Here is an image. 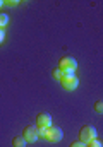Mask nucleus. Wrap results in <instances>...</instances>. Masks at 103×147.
<instances>
[{
  "mask_svg": "<svg viewBox=\"0 0 103 147\" xmlns=\"http://www.w3.org/2000/svg\"><path fill=\"white\" fill-rule=\"evenodd\" d=\"M38 135L48 142H59L64 139V132L60 127H46V128H38Z\"/></svg>",
  "mask_w": 103,
  "mask_h": 147,
  "instance_id": "obj_1",
  "label": "nucleus"
},
{
  "mask_svg": "<svg viewBox=\"0 0 103 147\" xmlns=\"http://www.w3.org/2000/svg\"><path fill=\"white\" fill-rule=\"evenodd\" d=\"M79 142H83V144H88V142H91L93 139H98V132H96V128L93 127V125H86V127H83L81 128V132H79Z\"/></svg>",
  "mask_w": 103,
  "mask_h": 147,
  "instance_id": "obj_2",
  "label": "nucleus"
},
{
  "mask_svg": "<svg viewBox=\"0 0 103 147\" xmlns=\"http://www.w3.org/2000/svg\"><path fill=\"white\" fill-rule=\"evenodd\" d=\"M59 69L64 72V75L74 74L76 69H77V62H76V58H72V57H64V58L59 62Z\"/></svg>",
  "mask_w": 103,
  "mask_h": 147,
  "instance_id": "obj_3",
  "label": "nucleus"
},
{
  "mask_svg": "<svg viewBox=\"0 0 103 147\" xmlns=\"http://www.w3.org/2000/svg\"><path fill=\"white\" fill-rule=\"evenodd\" d=\"M60 82H62V86H64L67 91H74V89H77V86H79V79H77L76 74L64 75V77L60 79Z\"/></svg>",
  "mask_w": 103,
  "mask_h": 147,
  "instance_id": "obj_4",
  "label": "nucleus"
},
{
  "mask_svg": "<svg viewBox=\"0 0 103 147\" xmlns=\"http://www.w3.org/2000/svg\"><path fill=\"white\" fill-rule=\"evenodd\" d=\"M23 139L26 140V142H36L38 139H40V135H38V127H34V125H28L26 128H24V132H23Z\"/></svg>",
  "mask_w": 103,
  "mask_h": 147,
  "instance_id": "obj_5",
  "label": "nucleus"
},
{
  "mask_svg": "<svg viewBox=\"0 0 103 147\" xmlns=\"http://www.w3.org/2000/svg\"><path fill=\"white\" fill-rule=\"evenodd\" d=\"M36 127H38V128L52 127V116H50L48 113H40L38 118H36Z\"/></svg>",
  "mask_w": 103,
  "mask_h": 147,
  "instance_id": "obj_6",
  "label": "nucleus"
},
{
  "mask_svg": "<svg viewBox=\"0 0 103 147\" xmlns=\"http://www.w3.org/2000/svg\"><path fill=\"white\" fill-rule=\"evenodd\" d=\"M26 140L23 139V137H14V140H12V146L14 147H26Z\"/></svg>",
  "mask_w": 103,
  "mask_h": 147,
  "instance_id": "obj_7",
  "label": "nucleus"
},
{
  "mask_svg": "<svg viewBox=\"0 0 103 147\" xmlns=\"http://www.w3.org/2000/svg\"><path fill=\"white\" fill-rule=\"evenodd\" d=\"M7 24H9V16L3 14V12H0V29H3Z\"/></svg>",
  "mask_w": 103,
  "mask_h": 147,
  "instance_id": "obj_8",
  "label": "nucleus"
},
{
  "mask_svg": "<svg viewBox=\"0 0 103 147\" xmlns=\"http://www.w3.org/2000/svg\"><path fill=\"white\" fill-rule=\"evenodd\" d=\"M86 147H103V144H102V140H98V139H93L91 142H88V144H86Z\"/></svg>",
  "mask_w": 103,
  "mask_h": 147,
  "instance_id": "obj_9",
  "label": "nucleus"
},
{
  "mask_svg": "<svg viewBox=\"0 0 103 147\" xmlns=\"http://www.w3.org/2000/svg\"><path fill=\"white\" fill-rule=\"evenodd\" d=\"M52 74H53V79H55V80H60V79L64 77V72H62L59 67H57V69H55V70H53Z\"/></svg>",
  "mask_w": 103,
  "mask_h": 147,
  "instance_id": "obj_10",
  "label": "nucleus"
},
{
  "mask_svg": "<svg viewBox=\"0 0 103 147\" xmlns=\"http://www.w3.org/2000/svg\"><path fill=\"white\" fill-rule=\"evenodd\" d=\"M3 5H10V7H16V5H19V2H17V0H7V2H3Z\"/></svg>",
  "mask_w": 103,
  "mask_h": 147,
  "instance_id": "obj_11",
  "label": "nucleus"
},
{
  "mask_svg": "<svg viewBox=\"0 0 103 147\" xmlns=\"http://www.w3.org/2000/svg\"><path fill=\"white\" fill-rule=\"evenodd\" d=\"M95 110L98 111V113H102V111H103V103H102V101H98V103L95 105Z\"/></svg>",
  "mask_w": 103,
  "mask_h": 147,
  "instance_id": "obj_12",
  "label": "nucleus"
},
{
  "mask_svg": "<svg viewBox=\"0 0 103 147\" xmlns=\"http://www.w3.org/2000/svg\"><path fill=\"white\" fill-rule=\"evenodd\" d=\"M69 147H86V144H83V142H72Z\"/></svg>",
  "mask_w": 103,
  "mask_h": 147,
  "instance_id": "obj_13",
  "label": "nucleus"
},
{
  "mask_svg": "<svg viewBox=\"0 0 103 147\" xmlns=\"http://www.w3.org/2000/svg\"><path fill=\"white\" fill-rule=\"evenodd\" d=\"M3 41H5V31H3V29H0V45H2Z\"/></svg>",
  "mask_w": 103,
  "mask_h": 147,
  "instance_id": "obj_14",
  "label": "nucleus"
},
{
  "mask_svg": "<svg viewBox=\"0 0 103 147\" xmlns=\"http://www.w3.org/2000/svg\"><path fill=\"white\" fill-rule=\"evenodd\" d=\"M2 7H3V2H2V0H0V9H2Z\"/></svg>",
  "mask_w": 103,
  "mask_h": 147,
  "instance_id": "obj_15",
  "label": "nucleus"
}]
</instances>
